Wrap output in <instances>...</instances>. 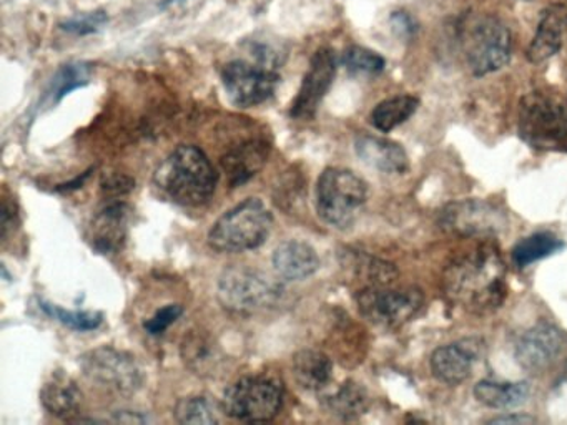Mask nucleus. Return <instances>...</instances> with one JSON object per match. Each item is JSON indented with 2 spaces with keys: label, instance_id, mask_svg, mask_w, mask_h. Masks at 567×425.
<instances>
[{
  "label": "nucleus",
  "instance_id": "nucleus-1",
  "mask_svg": "<svg viewBox=\"0 0 567 425\" xmlns=\"http://www.w3.org/2000/svg\"><path fill=\"white\" fill-rule=\"evenodd\" d=\"M506 278L499 248L484 241L451 258L443 272V292L451 304L470 314H493L506 301Z\"/></svg>",
  "mask_w": 567,
  "mask_h": 425
},
{
  "label": "nucleus",
  "instance_id": "nucleus-2",
  "mask_svg": "<svg viewBox=\"0 0 567 425\" xmlns=\"http://www.w3.org/2000/svg\"><path fill=\"white\" fill-rule=\"evenodd\" d=\"M154 183L172 201L198 206L214 195L218 173L198 146L181 145L157 166Z\"/></svg>",
  "mask_w": 567,
  "mask_h": 425
},
{
  "label": "nucleus",
  "instance_id": "nucleus-3",
  "mask_svg": "<svg viewBox=\"0 0 567 425\" xmlns=\"http://www.w3.org/2000/svg\"><path fill=\"white\" fill-rule=\"evenodd\" d=\"M517 128L524 143L539 152H567V96L540 89L520 99Z\"/></svg>",
  "mask_w": 567,
  "mask_h": 425
},
{
  "label": "nucleus",
  "instance_id": "nucleus-4",
  "mask_svg": "<svg viewBox=\"0 0 567 425\" xmlns=\"http://www.w3.org/2000/svg\"><path fill=\"white\" fill-rule=\"evenodd\" d=\"M274 226V215L258 198H248L220 216L208 231V245L218 252L260 248Z\"/></svg>",
  "mask_w": 567,
  "mask_h": 425
},
{
  "label": "nucleus",
  "instance_id": "nucleus-5",
  "mask_svg": "<svg viewBox=\"0 0 567 425\" xmlns=\"http://www.w3.org/2000/svg\"><path fill=\"white\" fill-rule=\"evenodd\" d=\"M460 37L464 56L474 75H489L509 62L513 37L499 17L491 13L467 17L461 23Z\"/></svg>",
  "mask_w": 567,
  "mask_h": 425
},
{
  "label": "nucleus",
  "instance_id": "nucleus-6",
  "mask_svg": "<svg viewBox=\"0 0 567 425\" xmlns=\"http://www.w3.org/2000/svg\"><path fill=\"white\" fill-rule=\"evenodd\" d=\"M317 211L320 218L338 229H347L357 221L367 205L368 185L347 168H327L317 182Z\"/></svg>",
  "mask_w": 567,
  "mask_h": 425
},
{
  "label": "nucleus",
  "instance_id": "nucleus-7",
  "mask_svg": "<svg viewBox=\"0 0 567 425\" xmlns=\"http://www.w3.org/2000/svg\"><path fill=\"white\" fill-rule=\"evenodd\" d=\"M281 298L280 281L250 266H230L218 279V301L237 314H255L275 308Z\"/></svg>",
  "mask_w": 567,
  "mask_h": 425
},
{
  "label": "nucleus",
  "instance_id": "nucleus-8",
  "mask_svg": "<svg viewBox=\"0 0 567 425\" xmlns=\"http://www.w3.org/2000/svg\"><path fill=\"white\" fill-rule=\"evenodd\" d=\"M284 394L280 379L267 374L247 375L225 391L221 407L224 414L237 421H274L284 405Z\"/></svg>",
  "mask_w": 567,
  "mask_h": 425
},
{
  "label": "nucleus",
  "instance_id": "nucleus-9",
  "mask_svg": "<svg viewBox=\"0 0 567 425\" xmlns=\"http://www.w3.org/2000/svg\"><path fill=\"white\" fill-rule=\"evenodd\" d=\"M357 304L360 314L371 324L396 329L420 312L424 304V294L416 286H367L358 291Z\"/></svg>",
  "mask_w": 567,
  "mask_h": 425
},
{
  "label": "nucleus",
  "instance_id": "nucleus-10",
  "mask_svg": "<svg viewBox=\"0 0 567 425\" xmlns=\"http://www.w3.org/2000/svg\"><path fill=\"white\" fill-rule=\"evenodd\" d=\"M79 362L92 384L112 394L134 395L144 384L141 365L128 352L104 345L85 352Z\"/></svg>",
  "mask_w": 567,
  "mask_h": 425
},
{
  "label": "nucleus",
  "instance_id": "nucleus-11",
  "mask_svg": "<svg viewBox=\"0 0 567 425\" xmlns=\"http://www.w3.org/2000/svg\"><path fill=\"white\" fill-rule=\"evenodd\" d=\"M443 231L460 238H489L506 229V211L486 199H460L447 203L437 215Z\"/></svg>",
  "mask_w": 567,
  "mask_h": 425
},
{
  "label": "nucleus",
  "instance_id": "nucleus-12",
  "mask_svg": "<svg viewBox=\"0 0 567 425\" xmlns=\"http://www.w3.org/2000/svg\"><path fill=\"white\" fill-rule=\"evenodd\" d=\"M221 82L234 105L251 108L274 96L280 75L278 70L268 69L254 60H234L221 70Z\"/></svg>",
  "mask_w": 567,
  "mask_h": 425
},
{
  "label": "nucleus",
  "instance_id": "nucleus-13",
  "mask_svg": "<svg viewBox=\"0 0 567 425\" xmlns=\"http://www.w3.org/2000/svg\"><path fill=\"white\" fill-rule=\"evenodd\" d=\"M337 75V56L331 49H320L311 56L308 72L291 103L290 115L297 120H311L317 115L321 102L333 85Z\"/></svg>",
  "mask_w": 567,
  "mask_h": 425
},
{
  "label": "nucleus",
  "instance_id": "nucleus-14",
  "mask_svg": "<svg viewBox=\"0 0 567 425\" xmlns=\"http://www.w3.org/2000/svg\"><path fill=\"white\" fill-rule=\"evenodd\" d=\"M566 338L556 325L540 322L527 329L514 345V357L524 371L540 374L563 355Z\"/></svg>",
  "mask_w": 567,
  "mask_h": 425
},
{
  "label": "nucleus",
  "instance_id": "nucleus-15",
  "mask_svg": "<svg viewBox=\"0 0 567 425\" xmlns=\"http://www.w3.org/2000/svg\"><path fill=\"white\" fill-rule=\"evenodd\" d=\"M484 352V342L477 338L461 339L441 345L431 354V374L446 385H460L470 379L474 364Z\"/></svg>",
  "mask_w": 567,
  "mask_h": 425
},
{
  "label": "nucleus",
  "instance_id": "nucleus-16",
  "mask_svg": "<svg viewBox=\"0 0 567 425\" xmlns=\"http://www.w3.org/2000/svg\"><path fill=\"white\" fill-rule=\"evenodd\" d=\"M132 209L125 203H112L97 212L89 225L87 239L99 252H118L124 248Z\"/></svg>",
  "mask_w": 567,
  "mask_h": 425
},
{
  "label": "nucleus",
  "instance_id": "nucleus-17",
  "mask_svg": "<svg viewBox=\"0 0 567 425\" xmlns=\"http://www.w3.org/2000/svg\"><path fill=\"white\" fill-rule=\"evenodd\" d=\"M354 152L361 162L386 175H404L410 169V158L403 146L383 136H358Z\"/></svg>",
  "mask_w": 567,
  "mask_h": 425
},
{
  "label": "nucleus",
  "instance_id": "nucleus-18",
  "mask_svg": "<svg viewBox=\"0 0 567 425\" xmlns=\"http://www.w3.org/2000/svg\"><path fill=\"white\" fill-rule=\"evenodd\" d=\"M271 262L278 278L287 281H303L320 269V258L313 246L298 239H288L278 245Z\"/></svg>",
  "mask_w": 567,
  "mask_h": 425
},
{
  "label": "nucleus",
  "instance_id": "nucleus-19",
  "mask_svg": "<svg viewBox=\"0 0 567 425\" xmlns=\"http://www.w3.org/2000/svg\"><path fill=\"white\" fill-rule=\"evenodd\" d=\"M270 146L261 139H248L221 156V168L230 186H241L254 178L267 163Z\"/></svg>",
  "mask_w": 567,
  "mask_h": 425
},
{
  "label": "nucleus",
  "instance_id": "nucleus-20",
  "mask_svg": "<svg viewBox=\"0 0 567 425\" xmlns=\"http://www.w3.org/2000/svg\"><path fill=\"white\" fill-rule=\"evenodd\" d=\"M41 402L49 414L55 415V417L71 418L72 415L79 414L81 411L82 392L71 375L58 371L42 387Z\"/></svg>",
  "mask_w": 567,
  "mask_h": 425
},
{
  "label": "nucleus",
  "instance_id": "nucleus-21",
  "mask_svg": "<svg viewBox=\"0 0 567 425\" xmlns=\"http://www.w3.org/2000/svg\"><path fill=\"white\" fill-rule=\"evenodd\" d=\"M566 23V13L560 7H553V9L543 13L539 25H537L536 35H534L526 53L530 63L546 62L559 52Z\"/></svg>",
  "mask_w": 567,
  "mask_h": 425
},
{
  "label": "nucleus",
  "instance_id": "nucleus-22",
  "mask_svg": "<svg viewBox=\"0 0 567 425\" xmlns=\"http://www.w3.org/2000/svg\"><path fill=\"white\" fill-rule=\"evenodd\" d=\"M291 369L295 381L307 391H323L333 377V362L324 352L315 349H305L295 354Z\"/></svg>",
  "mask_w": 567,
  "mask_h": 425
},
{
  "label": "nucleus",
  "instance_id": "nucleus-23",
  "mask_svg": "<svg viewBox=\"0 0 567 425\" xmlns=\"http://www.w3.org/2000/svg\"><path fill=\"white\" fill-rule=\"evenodd\" d=\"M530 387L526 381H481L474 385V397L491 408H514L529 398Z\"/></svg>",
  "mask_w": 567,
  "mask_h": 425
},
{
  "label": "nucleus",
  "instance_id": "nucleus-24",
  "mask_svg": "<svg viewBox=\"0 0 567 425\" xmlns=\"http://www.w3.org/2000/svg\"><path fill=\"white\" fill-rule=\"evenodd\" d=\"M182 357L198 375H214L221 362L220 349L204 332H190L185 335L182 342Z\"/></svg>",
  "mask_w": 567,
  "mask_h": 425
},
{
  "label": "nucleus",
  "instance_id": "nucleus-25",
  "mask_svg": "<svg viewBox=\"0 0 567 425\" xmlns=\"http://www.w3.org/2000/svg\"><path fill=\"white\" fill-rule=\"evenodd\" d=\"M324 407L343 421H354L367 414L370 407V395L363 385L347 381L324 397Z\"/></svg>",
  "mask_w": 567,
  "mask_h": 425
},
{
  "label": "nucleus",
  "instance_id": "nucleus-26",
  "mask_svg": "<svg viewBox=\"0 0 567 425\" xmlns=\"http://www.w3.org/2000/svg\"><path fill=\"white\" fill-rule=\"evenodd\" d=\"M420 106V100L413 95H398L383 100L371 112V125L380 132L388 133L411 118Z\"/></svg>",
  "mask_w": 567,
  "mask_h": 425
},
{
  "label": "nucleus",
  "instance_id": "nucleus-27",
  "mask_svg": "<svg viewBox=\"0 0 567 425\" xmlns=\"http://www.w3.org/2000/svg\"><path fill=\"white\" fill-rule=\"evenodd\" d=\"M564 248L560 241L553 232H534L527 238L520 239L513 248V261L517 268H527L540 259L549 258Z\"/></svg>",
  "mask_w": 567,
  "mask_h": 425
},
{
  "label": "nucleus",
  "instance_id": "nucleus-28",
  "mask_svg": "<svg viewBox=\"0 0 567 425\" xmlns=\"http://www.w3.org/2000/svg\"><path fill=\"white\" fill-rule=\"evenodd\" d=\"M224 407L207 395H190L175 405V421L181 424L212 425L221 421Z\"/></svg>",
  "mask_w": 567,
  "mask_h": 425
},
{
  "label": "nucleus",
  "instance_id": "nucleus-29",
  "mask_svg": "<svg viewBox=\"0 0 567 425\" xmlns=\"http://www.w3.org/2000/svg\"><path fill=\"white\" fill-rule=\"evenodd\" d=\"M92 79V65L85 62H72L62 65L59 72L52 79L51 89H49V100L52 103L61 102L72 90L81 89L87 85Z\"/></svg>",
  "mask_w": 567,
  "mask_h": 425
},
{
  "label": "nucleus",
  "instance_id": "nucleus-30",
  "mask_svg": "<svg viewBox=\"0 0 567 425\" xmlns=\"http://www.w3.org/2000/svg\"><path fill=\"white\" fill-rule=\"evenodd\" d=\"M41 308L45 314L51 315L55 321L62 322V324L68 325V328L74 329V331H94V329H97L99 325L102 324V321H104L102 312L69 311V309L45 301H41Z\"/></svg>",
  "mask_w": 567,
  "mask_h": 425
},
{
  "label": "nucleus",
  "instance_id": "nucleus-31",
  "mask_svg": "<svg viewBox=\"0 0 567 425\" xmlns=\"http://www.w3.org/2000/svg\"><path fill=\"white\" fill-rule=\"evenodd\" d=\"M341 62L351 73H358V75H378L386 65L380 53L360 45L348 46L341 56Z\"/></svg>",
  "mask_w": 567,
  "mask_h": 425
},
{
  "label": "nucleus",
  "instance_id": "nucleus-32",
  "mask_svg": "<svg viewBox=\"0 0 567 425\" xmlns=\"http://www.w3.org/2000/svg\"><path fill=\"white\" fill-rule=\"evenodd\" d=\"M107 22V13L99 10V12L72 17V19L65 20L61 27L68 32L75 33V35H91V33L99 32Z\"/></svg>",
  "mask_w": 567,
  "mask_h": 425
},
{
  "label": "nucleus",
  "instance_id": "nucleus-33",
  "mask_svg": "<svg viewBox=\"0 0 567 425\" xmlns=\"http://www.w3.org/2000/svg\"><path fill=\"white\" fill-rule=\"evenodd\" d=\"M182 314H184V308L181 304L164 305L144 322V329L152 335L164 334Z\"/></svg>",
  "mask_w": 567,
  "mask_h": 425
},
{
  "label": "nucleus",
  "instance_id": "nucleus-34",
  "mask_svg": "<svg viewBox=\"0 0 567 425\" xmlns=\"http://www.w3.org/2000/svg\"><path fill=\"white\" fill-rule=\"evenodd\" d=\"M16 219V209L14 205L4 199V205H2V236H8L9 229L14 226Z\"/></svg>",
  "mask_w": 567,
  "mask_h": 425
},
{
  "label": "nucleus",
  "instance_id": "nucleus-35",
  "mask_svg": "<svg viewBox=\"0 0 567 425\" xmlns=\"http://www.w3.org/2000/svg\"><path fill=\"white\" fill-rule=\"evenodd\" d=\"M491 424H533L534 418L527 415H503V417L493 418Z\"/></svg>",
  "mask_w": 567,
  "mask_h": 425
}]
</instances>
